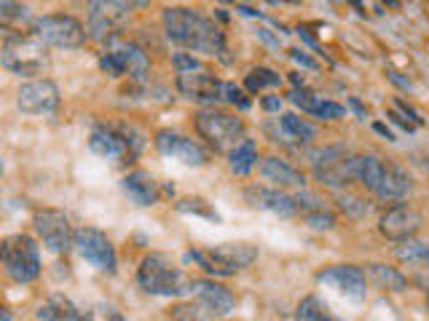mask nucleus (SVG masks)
I'll list each match as a JSON object with an SVG mask.
<instances>
[{
	"instance_id": "f257e3e1",
	"label": "nucleus",
	"mask_w": 429,
	"mask_h": 321,
	"mask_svg": "<svg viewBox=\"0 0 429 321\" xmlns=\"http://www.w3.org/2000/svg\"><path fill=\"white\" fill-rule=\"evenodd\" d=\"M164 30H166V38L183 48L202 51V54H223L220 27L193 8H166Z\"/></svg>"
},
{
	"instance_id": "f03ea898",
	"label": "nucleus",
	"mask_w": 429,
	"mask_h": 321,
	"mask_svg": "<svg viewBox=\"0 0 429 321\" xmlns=\"http://www.w3.org/2000/svg\"><path fill=\"white\" fill-rule=\"evenodd\" d=\"M137 284L143 292L156 297H180L193 292V281H188L180 268H175L164 255H148L137 268Z\"/></svg>"
},
{
	"instance_id": "7ed1b4c3",
	"label": "nucleus",
	"mask_w": 429,
	"mask_h": 321,
	"mask_svg": "<svg viewBox=\"0 0 429 321\" xmlns=\"http://www.w3.org/2000/svg\"><path fill=\"white\" fill-rule=\"evenodd\" d=\"M3 51H0V62L6 70L17 73V75H35L41 73L46 64V43H43L35 33L24 35V33H11L3 30Z\"/></svg>"
},
{
	"instance_id": "20e7f679",
	"label": "nucleus",
	"mask_w": 429,
	"mask_h": 321,
	"mask_svg": "<svg viewBox=\"0 0 429 321\" xmlns=\"http://www.w3.org/2000/svg\"><path fill=\"white\" fill-rule=\"evenodd\" d=\"M188 260L199 262L209 276H234L236 270L258 260V249L252 244L228 241V244L212 246L209 252H188Z\"/></svg>"
},
{
	"instance_id": "39448f33",
	"label": "nucleus",
	"mask_w": 429,
	"mask_h": 321,
	"mask_svg": "<svg viewBox=\"0 0 429 321\" xmlns=\"http://www.w3.org/2000/svg\"><path fill=\"white\" fill-rule=\"evenodd\" d=\"M0 257H3V268L6 276L17 284H30L41 276V255L38 246L30 236H8L0 244Z\"/></svg>"
},
{
	"instance_id": "423d86ee",
	"label": "nucleus",
	"mask_w": 429,
	"mask_h": 321,
	"mask_svg": "<svg viewBox=\"0 0 429 321\" xmlns=\"http://www.w3.org/2000/svg\"><path fill=\"white\" fill-rule=\"evenodd\" d=\"M196 131L204 137L215 150H231L236 147L242 134H245V123L242 118L218 110V107H204L196 113Z\"/></svg>"
},
{
	"instance_id": "0eeeda50",
	"label": "nucleus",
	"mask_w": 429,
	"mask_h": 321,
	"mask_svg": "<svg viewBox=\"0 0 429 321\" xmlns=\"http://www.w3.org/2000/svg\"><path fill=\"white\" fill-rule=\"evenodd\" d=\"M311 174L322 185L344 187L349 182H354V156L349 153L347 147H338V145L322 147V150L314 153Z\"/></svg>"
},
{
	"instance_id": "6e6552de",
	"label": "nucleus",
	"mask_w": 429,
	"mask_h": 321,
	"mask_svg": "<svg viewBox=\"0 0 429 321\" xmlns=\"http://www.w3.org/2000/svg\"><path fill=\"white\" fill-rule=\"evenodd\" d=\"M33 228H35L38 239L43 241V246L49 252H54V255H62L70 246H76V233L70 228V220L62 212H57V209H41V212H35Z\"/></svg>"
},
{
	"instance_id": "1a4fd4ad",
	"label": "nucleus",
	"mask_w": 429,
	"mask_h": 321,
	"mask_svg": "<svg viewBox=\"0 0 429 321\" xmlns=\"http://www.w3.org/2000/svg\"><path fill=\"white\" fill-rule=\"evenodd\" d=\"M33 33L46 46H57V48H76L86 40L83 24L73 17H41L35 21Z\"/></svg>"
},
{
	"instance_id": "9d476101",
	"label": "nucleus",
	"mask_w": 429,
	"mask_h": 321,
	"mask_svg": "<svg viewBox=\"0 0 429 321\" xmlns=\"http://www.w3.org/2000/svg\"><path fill=\"white\" fill-rule=\"evenodd\" d=\"M76 249H78V255L83 260L91 262L94 268H100L105 273H116L119 257H116V249H113V244L103 230H97V228L76 230Z\"/></svg>"
},
{
	"instance_id": "9b49d317",
	"label": "nucleus",
	"mask_w": 429,
	"mask_h": 321,
	"mask_svg": "<svg viewBox=\"0 0 429 321\" xmlns=\"http://www.w3.org/2000/svg\"><path fill=\"white\" fill-rule=\"evenodd\" d=\"M17 104L21 113L27 116H46L54 113L60 107V89L51 80H30L21 83L19 94H17Z\"/></svg>"
},
{
	"instance_id": "f8f14e48",
	"label": "nucleus",
	"mask_w": 429,
	"mask_h": 321,
	"mask_svg": "<svg viewBox=\"0 0 429 321\" xmlns=\"http://www.w3.org/2000/svg\"><path fill=\"white\" fill-rule=\"evenodd\" d=\"M421 214L408 206V203H397V206H392L387 209L384 214H381V222H378V230L387 236L389 241H408L413 239L419 230H421Z\"/></svg>"
},
{
	"instance_id": "ddd939ff",
	"label": "nucleus",
	"mask_w": 429,
	"mask_h": 321,
	"mask_svg": "<svg viewBox=\"0 0 429 321\" xmlns=\"http://www.w3.org/2000/svg\"><path fill=\"white\" fill-rule=\"evenodd\" d=\"M156 147L166 158H175L185 163V166H204L207 163V150L199 142L188 140L177 131H159L156 134Z\"/></svg>"
},
{
	"instance_id": "4468645a",
	"label": "nucleus",
	"mask_w": 429,
	"mask_h": 321,
	"mask_svg": "<svg viewBox=\"0 0 429 321\" xmlns=\"http://www.w3.org/2000/svg\"><path fill=\"white\" fill-rule=\"evenodd\" d=\"M317 281L333 286L335 292L347 295L351 300H362L365 292H368L365 289V273L357 265H333V268H325V270L317 273Z\"/></svg>"
},
{
	"instance_id": "2eb2a0df",
	"label": "nucleus",
	"mask_w": 429,
	"mask_h": 321,
	"mask_svg": "<svg viewBox=\"0 0 429 321\" xmlns=\"http://www.w3.org/2000/svg\"><path fill=\"white\" fill-rule=\"evenodd\" d=\"M223 80L209 75L204 67L191 70V73H177V89L183 91L188 100L196 102H218L223 100Z\"/></svg>"
},
{
	"instance_id": "dca6fc26",
	"label": "nucleus",
	"mask_w": 429,
	"mask_h": 321,
	"mask_svg": "<svg viewBox=\"0 0 429 321\" xmlns=\"http://www.w3.org/2000/svg\"><path fill=\"white\" fill-rule=\"evenodd\" d=\"M245 199L249 201V206L255 209H266L271 214H279V217H292L298 214V203L295 196H287L282 190H274V187H247Z\"/></svg>"
},
{
	"instance_id": "f3484780",
	"label": "nucleus",
	"mask_w": 429,
	"mask_h": 321,
	"mask_svg": "<svg viewBox=\"0 0 429 321\" xmlns=\"http://www.w3.org/2000/svg\"><path fill=\"white\" fill-rule=\"evenodd\" d=\"M193 295H196L199 305H204L212 316H228L234 311V305H236L234 295L218 281H193Z\"/></svg>"
},
{
	"instance_id": "a211bd4d",
	"label": "nucleus",
	"mask_w": 429,
	"mask_h": 321,
	"mask_svg": "<svg viewBox=\"0 0 429 321\" xmlns=\"http://www.w3.org/2000/svg\"><path fill=\"white\" fill-rule=\"evenodd\" d=\"M89 147L100 158H107L113 163H123L126 156H132L129 140L123 134H119V131H113V129H94L91 137H89Z\"/></svg>"
},
{
	"instance_id": "6ab92c4d",
	"label": "nucleus",
	"mask_w": 429,
	"mask_h": 321,
	"mask_svg": "<svg viewBox=\"0 0 429 321\" xmlns=\"http://www.w3.org/2000/svg\"><path fill=\"white\" fill-rule=\"evenodd\" d=\"M123 193L134 201L137 206H153L159 201V182L153 180L150 172H132L123 177Z\"/></svg>"
},
{
	"instance_id": "aec40b11",
	"label": "nucleus",
	"mask_w": 429,
	"mask_h": 321,
	"mask_svg": "<svg viewBox=\"0 0 429 321\" xmlns=\"http://www.w3.org/2000/svg\"><path fill=\"white\" fill-rule=\"evenodd\" d=\"M38 321H91V311H83L67 297H51L38 308Z\"/></svg>"
},
{
	"instance_id": "412c9836",
	"label": "nucleus",
	"mask_w": 429,
	"mask_h": 321,
	"mask_svg": "<svg viewBox=\"0 0 429 321\" xmlns=\"http://www.w3.org/2000/svg\"><path fill=\"white\" fill-rule=\"evenodd\" d=\"M295 203H298L301 217H304L311 228H317V230H330V228H335V217L325 209V201H319L317 196H311V193H298V196H295Z\"/></svg>"
},
{
	"instance_id": "4be33fe9",
	"label": "nucleus",
	"mask_w": 429,
	"mask_h": 321,
	"mask_svg": "<svg viewBox=\"0 0 429 321\" xmlns=\"http://www.w3.org/2000/svg\"><path fill=\"white\" fill-rule=\"evenodd\" d=\"M261 174L266 177L268 182H277L282 187H304V172L292 169L290 163H285L282 158H263L261 160Z\"/></svg>"
},
{
	"instance_id": "5701e85b",
	"label": "nucleus",
	"mask_w": 429,
	"mask_h": 321,
	"mask_svg": "<svg viewBox=\"0 0 429 321\" xmlns=\"http://www.w3.org/2000/svg\"><path fill=\"white\" fill-rule=\"evenodd\" d=\"M110 48H116L126 62V75L134 80H145L150 73V62L145 57V51L134 43H126V40H110Z\"/></svg>"
},
{
	"instance_id": "b1692460",
	"label": "nucleus",
	"mask_w": 429,
	"mask_h": 321,
	"mask_svg": "<svg viewBox=\"0 0 429 321\" xmlns=\"http://www.w3.org/2000/svg\"><path fill=\"white\" fill-rule=\"evenodd\" d=\"M408 190H410L408 174H405L400 166L387 163V166H384V177H381V185H378L376 196H381V199H403Z\"/></svg>"
},
{
	"instance_id": "393cba45",
	"label": "nucleus",
	"mask_w": 429,
	"mask_h": 321,
	"mask_svg": "<svg viewBox=\"0 0 429 321\" xmlns=\"http://www.w3.org/2000/svg\"><path fill=\"white\" fill-rule=\"evenodd\" d=\"M384 160L376 156H354V180L362 182L368 190H378L381 177H384Z\"/></svg>"
},
{
	"instance_id": "a878e982",
	"label": "nucleus",
	"mask_w": 429,
	"mask_h": 321,
	"mask_svg": "<svg viewBox=\"0 0 429 321\" xmlns=\"http://www.w3.org/2000/svg\"><path fill=\"white\" fill-rule=\"evenodd\" d=\"M255 163H258V147H255V142L252 140H242L236 147H231V153H228V166H231L234 174L245 177V174H249V172L255 169Z\"/></svg>"
},
{
	"instance_id": "bb28decb",
	"label": "nucleus",
	"mask_w": 429,
	"mask_h": 321,
	"mask_svg": "<svg viewBox=\"0 0 429 321\" xmlns=\"http://www.w3.org/2000/svg\"><path fill=\"white\" fill-rule=\"evenodd\" d=\"M368 273L376 286L387 289V292H405L408 289V279L397 270V268H389V265H381V262H373L368 265Z\"/></svg>"
},
{
	"instance_id": "cd10ccee",
	"label": "nucleus",
	"mask_w": 429,
	"mask_h": 321,
	"mask_svg": "<svg viewBox=\"0 0 429 321\" xmlns=\"http://www.w3.org/2000/svg\"><path fill=\"white\" fill-rule=\"evenodd\" d=\"M279 126H282V131H285L287 137L292 142H301V145H306L317 137V129L306 123L304 118H298L295 113H285L282 118H279Z\"/></svg>"
},
{
	"instance_id": "c85d7f7f",
	"label": "nucleus",
	"mask_w": 429,
	"mask_h": 321,
	"mask_svg": "<svg viewBox=\"0 0 429 321\" xmlns=\"http://www.w3.org/2000/svg\"><path fill=\"white\" fill-rule=\"evenodd\" d=\"M394 257L403 262H410V265H424L429 262V244L424 241H397L394 246Z\"/></svg>"
},
{
	"instance_id": "c756f323",
	"label": "nucleus",
	"mask_w": 429,
	"mask_h": 321,
	"mask_svg": "<svg viewBox=\"0 0 429 321\" xmlns=\"http://www.w3.org/2000/svg\"><path fill=\"white\" fill-rule=\"evenodd\" d=\"M295 321H338L317 297H306L295 308Z\"/></svg>"
},
{
	"instance_id": "7c9ffc66",
	"label": "nucleus",
	"mask_w": 429,
	"mask_h": 321,
	"mask_svg": "<svg viewBox=\"0 0 429 321\" xmlns=\"http://www.w3.org/2000/svg\"><path fill=\"white\" fill-rule=\"evenodd\" d=\"M279 83H282V75H277V73L268 70V67H255V70H249V75H247V89H249V91H261V89L279 86Z\"/></svg>"
},
{
	"instance_id": "2f4dec72",
	"label": "nucleus",
	"mask_w": 429,
	"mask_h": 321,
	"mask_svg": "<svg viewBox=\"0 0 429 321\" xmlns=\"http://www.w3.org/2000/svg\"><path fill=\"white\" fill-rule=\"evenodd\" d=\"M177 209L180 212H188V214H202V217H207V220H220V214L207 203L204 199H183L177 201Z\"/></svg>"
},
{
	"instance_id": "473e14b6",
	"label": "nucleus",
	"mask_w": 429,
	"mask_h": 321,
	"mask_svg": "<svg viewBox=\"0 0 429 321\" xmlns=\"http://www.w3.org/2000/svg\"><path fill=\"white\" fill-rule=\"evenodd\" d=\"M27 19V8L17 3V0H0V21H3V30L11 27V21H21Z\"/></svg>"
},
{
	"instance_id": "72a5a7b5",
	"label": "nucleus",
	"mask_w": 429,
	"mask_h": 321,
	"mask_svg": "<svg viewBox=\"0 0 429 321\" xmlns=\"http://www.w3.org/2000/svg\"><path fill=\"white\" fill-rule=\"evenodd\" d=\"M169 316L175 321H207V316H212L204 305H175L169 311Z\"/></svg>"
},
{
	"instance_id": "f704fd0d",
	"label": "nucleus",
	"mask_w": 429,
	"mask_h": 321,
	"mask_svg": "<svg viewBox=\"0 0 429 321\" xmlns=\"http://www.w3.org/2000/svg\"><path fill=\"white\" fill-rule=\"evenodd\" d=\"M100 67H103L107 75H113V78L126 75V62H123V57L116 48H107V51H105L103 59H100Z\"/></svg>"
},
{
	"instance_id": "c9c22d12",
	"label": "nucleus",
	"mask_w": 429,
	"mask_h": 321,
	"mask_svg": "<svg viewBox=\"0 0 429 321\" xmlns=\"http://www.w3.org/2000/svg\"><path fill=\"white\" fill-rule=\"evenodd\" d=\"M314 118H325V120H338L347 116V110L341 107V104H335V102H327V100H317L314 102V107L308 110Z\"/></svg>"
},
{
	"instance_id": "e433bc0d",
	"label": "nucleus",
	"mask_w": 429,
	"mask_h": 321,
	"mask_svg": "<svg viewBox=\"0 0 429 321\" xmlns=\"http://www.w3.org/2000/svg\"><path fill=\"white\" fill-rule=\"evenodd\" d=\"M223 100L228 102V104H239L242 110H247L249 107V100H247V94L236 86V83H225L223 86Z\"/></svg>"
},
{
	"instance_id": "4c0bfd02",
	"label": "nucleus",
	"mask_w": 429,
	"mask_h": 321,
	"mask_svg": "<svg viewBox=\"0 0 429 321\" xmlns=\"http://www.w3.org/2000/svg\"><path fill=\"white\" fill-rule=\"evenodd\" d=\"M338 203H341V209H344L347 214H351V217H362V214H368V206H365L360 199H354V196H341Z\"/></svg>"
},
{
	"instance_id": "58836bf2",
	"label": "nucleus",
	"mask_w": 429,
	"mask_h": 321,
	"mask_svg": "<svg viewBox=\"0 0 429 321\" xmlns=\"http://www.w3.org/2000/svg\"><path fill=\"white\" fill-rule=\"evenodd\" d=\"M172 62H175L177 73H191V70H202V67H204L202 62L193 59L191 54H175V57H172Z\"/></svg>"
},
{
	"instance_id": "ea45409f",
	"label": "nucleus",
	"mask_w": 429,
	"mask_h": 321,
	"mask_svg": "<svg viewBox=\"0 0 429 321\" xmlns=\"http://www.w3.org/2000/svg\"><path fill=\"white\" fill-rule=\"evenodd\" d=\"M103 3H107V6H113V8L123 11L126 17H129L134 8H143V6H148V0H103Z\"/></svg>"
},
{
	"instance_id": "a19ab883",
	"label": "nucleus",
	"mask_w": 429,
	"mask_h": 321,
	"mask_svg": "<svg viewBox=\"0 0 429 321\" xmlns=\"http://www.w3.org/2000/svg\"><path fill=\"white\" fill-rule=\"evenodd\" d=\"M397 107H400V113H403V116H405V118H408L410 123H413V126H421V123H424V118H421V116H419V113H416V110L410 107L408 102L397 100Z\"/></svg>"
},
{
	"instance_id": "79ce46f5",
	"label": "nucleus",
	"mask_w": 429,
	"mask_h": 321,
	"mask_svg": "<svg viewBox=\"0 0 429 321\" xmlns=\"http://www.w3.org/2000/svg\"><path fill=\"white\" fill-rule=\"evenodd\" d=\"M290 57H292V59L298 62V64H304V67H308V70H317V62L308 59L306 54L301 51V48H292V51H290Z\"/></svg>"
},
{
	"instance_id": "37998d69",
	"label": "nucleus",
	"mask_w": 429,
	"mask_h": 321,
	"mask_svg": "<svg viewBox=\"0 0 429 321\" xmlns=\"http://www.w3.org/2000/svg\"><path fill=\"white\" fill-rule=\"evenodd\" d=\"M261 104H263V110H268V113H279V107H282V97H263Z\"/></svg>"
},
{
	"instance_id": "c03bdc74",
	"label": "nucleus",
	"mask_w": 429,
	"mask_h": 321,
	"mask_svg": "<svg viewBox=\"0 0 429 321\" xmlns=\"http://www.w3.org/2000/svg\"><path fill=\"white\" fill-rule=\"evenodd\" d=\"M389 118L394 120L397 126H403L405 131H413V123H410V120H405V118H403V116H397V113H389Z\"/></svg>"
},
{
	"instance_id": "a18cd8bd",
	"label": "nucleus",
	"mask_w": 429,
	"mask_h": 321,
	"mask_svg": "<svg viewBox=\"0 0 429 321\" xmlns=\"http://www.w3.org/2000/svg\"><path fill=\"white\" fill-rule=\"evenodd\" d=\"M373 129H376V131H378L381 137H387L389 142H394V134L389 131V129H387V126H384V123H373Z\"/></svg>"
},
{
	"instance_id": "49530a36",
	"label": "nucleus",
	"mask_w": 429,
	"mask_h": 321,
	"mask_svg": "<svg viewBox=\"0 0 429 321\" xmlns=\"http://www.w3.org/2000/svg\"><path fill=\"white\" fill-rule=\"evenodd\" d=\"M387 75H389L392 80H394L397 86H403V89H410V80H403V78H400V73H392V70H389Z\"/></svg>"
},
{
	"instance_id": "de8ad7c7",
	"label": "nucleus",
	"mask_w": 429,
	"mask_h": 321,
	"mask_svg": "<svg viewBox=\"0 0 429 321\" xmlns=\"http://www.w3.org/2000/svg\"><path fill=\"white\" fill-rule=\"evenodd\" d=\"M351 107H354V113H357L360 118H365V107H362L360 102H357V100H351Z\"/></svg>"
},
{
	"instance_id": "09e8293b",
	"label": "nucleus",
	"mask_w": 429,
	"mask_h": 321,
	"mask_svg": "<svg viewBox=\"0 0 429 321\" xmlns=\"http://www.w3.org/2000/svg\"><path fill=\"white\" fill-rule=\"evenodd\" d=\"M110 321H123L121 313H116V311H110Z\"/></svg>"
},
{
	"instance_id": "8fccbe9b",
	"label": "nucleus",
	"mask_w": 429,
	"mask_h": 321,
	"mask_svg": "<svg viewBox=\"0 0 429 321\" xmlns=\"http://www.w3.org/2000/svg\"><path fill=\"white\" fill-rule=\"evenodd\" d=\"M3 321H11V316H8V311H3Z\"/></svg>"
},
{
	"instance_id": "3c124183",
	"label": "nucleus",
	"mask_w": 429,
	"mask_h": 321,
	"mask_svg": "<svg viewBox=\"0 0 429 321\" xmlns=\"http://www.w3.org/2000/svg\"><path fill=\"white\" fill-rule=\"evenodd\" d=\"M274 3H277V0H274ZM282 3H298V0H282Z\"/></svg>"
},
{
	"instance_id": "603ef678",
	"label": "nucleus",
	"mask_w": 429,
	"mask_h": 321,
	"mask_svg": "<svg viewBox=\"0 0 429 321\" xmlns=\"http://www.w3.org/2000/svg\"><path fill=\"white\" fill-rule=\"evenodd\" d=\"M427 311H429V295H427Z\"/></svg>"
},
{
	"instance_id": "864d4df0",
	"label": "nucleus",
	"mask_w": 429,
	"mask_h": 321,
	"mask_svg": "<svg viewBox=\"0 0 429 321\" xmlns=\"http://www.w3.org/2000/svg\"><path fill=\"white\" fill-rule=\"evenodd\" d=\"M427 172H429V160H427Z\"/></svg>"
}]
</instances>
